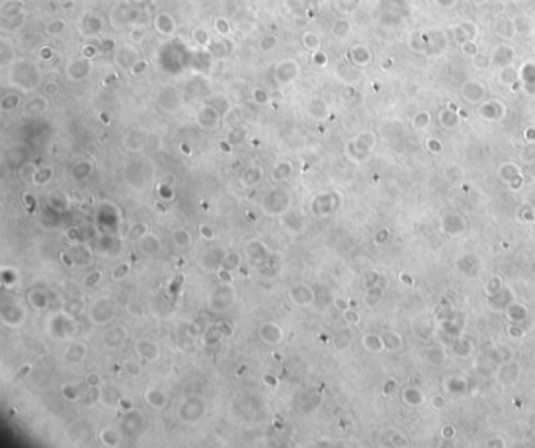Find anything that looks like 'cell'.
Segmentation results:
<instances>
[{
	"label": "cell",
	"mask_w": 535,
	"mask_h": 448,
	"mask_svg": "<svg viewBox=\"0 0 535 448\" xmlns=\"http://www.w3.org/2000/svg\"><path fill=\"white\" fill-rule=\"evenodd\" d=\"M206 414V401L198 395L187 396V398L181 403L177 416L184 421V423H198V421L204 417Z\"/></svg>",
	"instance_id": "obj_1"
},
{
	"label": "cell",
	"mask_w": 535,
	"mask_h": 448,
	"mask_svg": "<svg viewBox=\"0 0 535 448\" xmlns=\"http://www.w3.org/2000/svg\"><path fill=\"white\" fill-rule=\"evenodd\" d=\"M116 306L115 301L110 298H99L93 303L88 309V317L93 324L105 326L115 318Z\"/></svg>",
	"instance_id": "obj_2"
},
{
	"label": "cell",
	"mask_w": 535,
	"mask_h": 448,
	"mask_svg": "<svg viewBox=\"0 0 535 448\" xmlns=\"http://www.w3.org/2000/svg\"><path fill=\"white\" fill-rule=\"evenodd\" d=\"M49 332L54 339H71L75 334V321L66 312L55 314L47 323Z\"/></svg>",
	"instance_id": "obj_3"
},
{
	"label": "cell",
	"mask_w": 535,
	"mask_h": 448,
	"mask_svg": "<svg viewBox=\"0 0 535 448\" xmlns=\"http://www.w3.org/2000/svg\"><path fill=\"white\" fill-rule=\"evenodd\" d=\"M289 205H291V196L284 190H273L266 196L262 202V210L270 217H276V215H283L289 209Z\"/></svg>",
	"instance_id": "obj_4"
},
{
	"label": "cell",
	"mask_w": 535,
	"mask_h": 448,
	"mask_svg": "<svg viewBox=\"0 0 535 448\" xmlns=\"http://www.w3.org/2000/svg\"><path fill=\"white\" fill-rule=\"evenodd\" d=\"M25 309L19 303H3L0 307V320L8 327H19L25 321Z\"/></svg>",
	"instance_id": "obj_5"
},
{
	"label": "cell",
	"mask_w": 535,
	"mask_h": 448,
	"mask_svg": "<svg viewBox=\"0 0 535 448\" xmlns=\"http://www.w3.org/2000/svg\"><path fill=\"white\" fill-rule=\"evenodd\" d=\"M234 290L228 284H222V286L215 287L212 290L210 295V307L217 310V312H223L229 306L234 303Z\"/></svg>",
	"instance_id": "obj_6"
},
{
	"label": "cell",
	"mask_w": 535,
	"mask_h": 448,
	"mask_svg": "<svg viewBox=\"0 0 535 448\" xmlns=\"http://www.w3.org/2000/svg\"><path fill=\"white\" fill-rule=\"evenodd\" d=\"M226 256V249L222 246H212L202 253L200 258V265L204 270H218Z\"/></svg>",
	"instance_id": "obj_7"
},
{
	"label": "cell",
	"mask_w": 535,
	"mask_h": 448,
	"mask_svg": "<svg viewBox=\"0 0 535 448\" xmlns=\"http://www.w3.org/2000/svg\"><path fill=\"white\" fill-rule=\"evenodd\" d=\"M259 337L266 345H278L281 343L284 339V332L281 329V326L273 323V321H267L259 327Z\"/></svg>",
	"instance_id": "obj_8"
},
{
	"label": "cell",
	"mask_w": 535,
	"mask_h": 448,
	"mask_svg": "<svg viewBox=\"0 0 535 448\" xmlns=\"http://www.w3.org/2000/svg\"><path fill=\"white\" fill-rule=\"evenodd\" d=\"M289 299H291L295 306L306 307L312 303L314 293L306 284H295V286H292L291 290H289Z\"/></svg>",
	"instance_id": "obj_9"
},
{
	"label": "cell",
	"mask_w": 535,
	"mask_h": 448,
	"mask_svg": "<svg viewBox=\"0 0 535 448\" xmlns=\"http://www.w3.org/2000/svg\"><path fill=\"white\" fill-rule=\"evenodd\" d=\"M135 352L148 362H156L160 357L159 345L151 339H138L135 342Z\"/></svg>",
	"instance_id": "obj_10"
},
{
	"label": "cell",
	"mask_w": 535,
	"mask_h": 448,
	"mask_svg": "<svg viewBox=\"0 0 535 448\" xmlns=\"http://www.w3.org/2000/svg\"><path fill=\"white\" fill-rule=\"evenodd\" d=\"M127 329L124 326H115L104 334V345L108 350H118L127 342Z\"/></svg>",
	"instance_id": "obj_11"
},
{
	"label": "cell",
	"mask_w": 535,
	"mask_h": 448,
	"mask_svg": "<svg viewBox=\"0 0 535 448\" xmlns=\"http://www.w3.org/2000/svg\"><path fill=\"white\" fill-rule=\"evenodd\" d=\"M247 257L251 265L254 266H261L262 263H266L267 257H268V251L264 243H261L259 240H251L247 245Z\"/></svg>",
	"instance_id": "obj_12"
},
{
	"label": "cell",
	"mask_w": 535,
	"mask_h": 448,
	"mask_svg": "<svg viewBox=\"0 0 535 448\" xmlns=\"http://www.w3.org/2000/svg\"><path fill=\"white\" fill-rule=\"evenodd\" d=\"M88 354V347L83 342H74L65 350V360L67 364H80Z\"/></svg>",
	"instance_id": "obj_13"
},
{
	"label": "cell",
	"mask_w": 535,
	"mask_h": 448,
	"mask_svg": "<svg viewBox=\"0 0 535 448\" xmlns=\"http://www.w3.org/2000/svg\"><path fill=\"white\" fill-rule=\"evenodd\" d=\"M138 246H140V251L146 256H157L160 251H162V241H160V238L157 235L151 234V232H148V234L138 241Z\"/></svg>",
	"instance_id": "obj_14"
},
{
	"label": "cell",
	"mask_w": 535,
	"mask_h": 448,
	"mask_svg": "<svg viewBox=\"0 0 535 448\" xmlns=\"http://www.w3.org/2000/svg\"><path fill=\"white\" fill-rule=\"evenodd\" d=\"M222 339H223V335L218 329V324H212V326L206 327V329L202 331V334H201V343L204 345L206 348L215 347V345L220 343V340H222Z\"/></svg>",
	"instance_id": "obj_15"
},
{
	"label": "cell",
	"mask_w": 535,
	"mask_h": 448,
	"mask_svg": "<svg viewBox=\"0 0 535 448\" xmlns=\"http://www.w3.org/2000/svg\"><path fill=\"white\" fill-rule=\"evenodd\" d=\"M27 301L29 304L35 309V310H44L47 309L49 306V295L44 291V290H32L29 291V296H27Z\"/></svg>",
	"instance_id": "obj_16"
},
{
	"label": "cell",
	"mask_w": 535,
	"mask_h": 448,
	"mask_svg": "<svg viewBox=\"0 0 535 448\" xmlns=\"http://www.w3.org/2000/svg\"><path fill=\"white\" fill-rule=\"evenodd\" d=\"M99 442L104 447L115 448L121 442V434L113 428H102L99 431Z\"/></svg>",
	"instance_id": "obj_17"
},
{
	"label": "cell",
	"mask_w": 535,
	"mask_h": 448,
	"mask_svg": "<svg viewBox=\"0 0 535 448\" xmlns=\"http://www.w3.org/2000/svg\"><path fill=\"white\" fill-rule=\"evenodd\" d=\"M144 400L154 409H162L167 406V396L159 389H148L146 393H144Z\"/></svg>",
	"instance_id": "obj_18"
},
{
	"label": "cell",
	"mask_w": 535,
	"mask_h": 448,
	"mask_svg": "<svg viewBox=\"0 0 535 448\" xmlns=\"http://www.w3.org/2000/svg\"><path fill=\"white\" fill-rule=\"evenodd\" d=\"M171 238H173V243H174L177 248H181V249H187V248H190V246L193 245V237H192V234H190V232L187 230V229H184V227L174 229L173 234H171Z\"/></svg>",
	"instance_id": "obj_19"
},
{
	"label": "cell",
	"mask_w": 535,
	"mask_h": 448,
	"mask_svg": "<svg viewBox=\"0 0 535 448\" xmlns=\"http://www.w3.org/2000/svg\"><path fill=\"white\" fill-rule=\"evenodd\" d=\"M140 421H141L140 414H137L135 411L127 412L124 416V420H123V428L127 431V433H134V431H138L141 428Z\"/></svg>",
	"instance_id": "obj_20"
},
{
	"label": "cell",
	"mask_w": 535,
	"mask_h": 448,
	"mask_svg": "<svg viewBox=\"0 0 535 448\" xmlns=\"http://www.w3.org/2000/svg\"><path fill=\"white\" fill-rule=\"evenodd\" d=\"M240 262H242L240 254H237L235 251H229V253H226V256H225V258H223L222 266H223V268H226V270L234 273L235 270L240 268Z\"/></svg>",
	"instance_id": "obj_21"
},
{
	"label": "cell",
	"mask_w": 535,
	"mask_h": 448,
	"mask_svg": "<svg viewBox=\"0 0 535 448\" xmlns=\"http://www.w3.org/2000/svg\"><path fill=\"white\" fill-rule=\"evenodd\" d=\"M83 309H85L83 299H82V298H77V299L67 301V303L65 304V310H63V312H66L69 317L75 318V317H79V315L83 312Z\"/></svg>",
	"instance_id": "obj_22"
},
{
	"label": "cell",
	"mask_w": 535,
	"mask_h": 448,
	"mask_svg": "<svg viewBox=\"0 0 535 448\" xmlns=\"http://www.w3.org/2000/svg\"><path fill=\"white\" fill-rule=\"evenodd\" d=\"M261 177H262V172L259 168H250L245 171V174L242 176V184H243V187H253L259 182Z\"/></svg>",
	"instance_id": "obj_23"
},
{
	"label": "cell",
	"mask_w": 535,
	"mask_h": 448,
	"mask_svg": "<svg viewBox=\"0 0 535 448\" xmlns=\"http://www.w3.org/2000/svg\"><path fill=\"white\" fill-rule=\"evenodd\" d=\"M148 234V226L144 223H135L134 226L129 229V234H127V237H129L131 241H138Z\"/></svg>",
	"instance_id": "obj_24"
},
{
	"label": "cell",
	"mask_w": 535,
	"mask_h": 448,
	"mask_svg": "<svg viewBox=\"0 0 535 448\" xmlns=\"http://www.w3.org/2000/svg\"><path fill=\"white\" fill-rule=\"evenodd\" d=\"M60 393H62L63 398H65L66 401H69V403H75V401L80 398V393H79L77 387H75L74 384H65V385H62Z\"/></svg>",
	"instance_id": "obj_25"
},
{
	"label": "cell",
	"mask_w": 535,
	"mask_h": 448,
	"mask_svg": "<svg viewBox=\"0 0 535 448\" xmlns=\"http://www.w3.org/2000/svg\"><path fill=\"white\" fill-rule=\"evenodd\" d=\"M129 271H131V265L127 262H121L115 266L112 273H110V278H112V281H123L126 276L129 274Z\"/></svg>",
	"instance_id": "obj_26"
},
{
	"label": "cell",
	"mask_w": 535,
	"mask_h": 448,
	"mask_svg": "<svg viewBox=\"0 0 535 448\" xmlns=\"http://www.w3.org/2000/svg\"><path fill=\"white\" fill-rule=\"evenodd\" d=\"M292 174V165L287 161L279 163V165L273 169V179L275 180H284Z\"/></svg>",
	"instance_id": "obj_27"
},
{
	"label": "cell",
	"mask_w": 535,
	"mask_h": 448,
	"mask_svg": "<svg viewBox=\"0 0 535 448\" xmlns=\"http://www.w3.org/2000/svg\"><path fill=\"white\" fill-rule=\"evenodd\" d=\"M100 281H102V271H99V270H93V271H90L87 276H85V279H83V286H85V287H88V288H93V287L99 286V282H100Z\"/></svg>",
	"instance_id": "obj_28"
},
{
	"label": "cell",
	"mask_w": 535,
	"mask_h": 448,
	"mask_svg": "<svg viewBox=\"0 0 535 448\" xmlns=\"http://www.w3.org/2000/svg\"><path fill=\"white\" fill-rule=\"evenodd\" d=\"M123 370H124V373H126L127 376H131V378H137V376H140V373H141L140 364H138V362L132 360V359L124 360Z\"/></svg>",
	"instance_id": "obj_29"
},
{
	"label": "cell",
	"mask_w": 535,
	"mask_h": 448,
	"mask_svg": "<svg viewBox=\"0 0 535 448\" xmlns=\"http://www.w3.org/2000/svg\"><path fill=\"white\" fill-rule=\"evenodd\" d=\"M85 384L88 385V389H99V387L102 385V378H100L99 373L91 372L85 376Z\"/></svg>",
	"instance_id": "obj_30"
},
{
	"label": "cell",
	"mask_w": 535,
	"mask_h": 448,
	"mask_svg": "<svg viewBox=\"0 0 535 448\" xmlns=\"http://www.w3.org/2000/svg\"><path fill=\"white\" fill-rule=\"evenodd\" d=\"M66 238L71 241V243H80V241L83 240V235H82V229L77 227V226H71L66 229Z\"/></svg>",
	"instance_id": "obj_31"
},
{
	"label": "cell",
	"mask_w": 535,
	"mask_h": 448,
	"mask_svg": "<svg viewBox=\"0 0 535 448\" xmlns=\"http://www.w3.org/2000/svg\"><path fill=\"white\" fill-rule=\"evenodd\" d=\"M217 278L220 279V282H222V284H228V286H231V284L234 282L233 271L223 268V266H220V268L217 270Z\"/></svg>",
	"instance_id": "obj_32"
},
{
	"label": "cell",
	"mask_w": 535,
	"mask_h": 448,
	"mask_svg": "<svg viewBox=\"0 0 535 448\" xmlns=\"http://www.w3.org/2000/svg\"><path fill=\"white\" fill-rule=\"evenodd\" d=\"M50 177H52V169H39V171H36V172H35V174H33V179H35V184H38V185L46 184Z\"/></svg>",
	"instance_id": "obj_33"
},
{
	"label": "cell",
	"mask_w": 535,
	"mask_h": 448,
	"mask_svg": "<svg viewBox=\"0 0 535 448\" xmlns=\"http://www.w3.org/2000/svg\"><path fill=\"white\" fill-rule=\"evenodd\" d=\"M217 324H218L220 332H222V335H223V339H225V337H226V339H233V337H234L235 331H234L233 324L229 323V321H220V323H217Z\"/></svg>",
	"instance_id": "obj_34"
},
{
	"label": "cell",
	"mask_w": 535,
	"mask_h": 448,
	"mask_svg": "<svg viewBox=\"0 0 535 448\" xmlns=\"http://www.w3.org/2000/svg\"><path fill=\"white\" fill-rule=\"evenodd\" d=\"M198 232H200L201 238L206 240V241H210V240L215 238V232L209 226V224H201V226L198 227Z\"/></svg>",
	"instance_id": "obj_35"
},
{
	"label": "cell",
	"mask_w": 535,
	"mask_h": 448,
	"mask_svg": "<svg viewBox=\"0 0 535 448\" xmlns=\"http://www.w3.org/2000/svg\"><path fill=\"white\" fill-rule=\"evenodd\" d=\"M262 383H264L267 387H270V389H276V387L279 385L278 378H276L275 375H271V373H264V375H262Z\"/></svg>",
	"instance_id": "obj_36"
},
{
	"label": "cell",
	"mask_w": 535,
	"mask_h": 448,
	"mask_svg": "<svg viewBox=\"0 0 535 448\" xmlns=\"http://www.w3.org/2000/svg\"><path fill=\"white\" fill-rule=\"evenodd\" d=\"M32 372V365L30 364H24L18 368V372L14 375V381H21V379H25Z\"/></svg>",
	"instance_id": "obj_37"
},
{
	"label": "cell",
	"mask_w": 535,
	"mask_h": 448,
	"mask_svg": "<svg viewBox=\"0 0 535 448\" xmlns=\"http://www.w3.org/2000/svg\"><path fill=\"white\" fill-rule=\"evenodd\" d=\"M2 282L5 284L6 287L13 286V284L16 282V273L13 270H2Z\"/></svg>",
	"instance_id": "obj_38"
},
{
	"label": "cell",
	"mask_w": 535,
	"mask_h": 448,
	"mask_svg": "<svg viewBox=\"0 0 535 448\" xmlns=\"http://www.w3.org/2000/svg\"><path fill=\"white\" fill-rule=\"evenodd\" d=\"M118 406H120V409H121L124 414L135 411L134 403H132V400H129V398H120V401H118Z\"/></svg>",
	"instance_id": "obj_39"
},
{
	"label": "cell",
	"mask_w": 535,
	"mask_h": 448,
	"mask_svg": "<svg viewBox=\"0 0 535 448\" xmlns=\"http://www.w3.org/2000/svg\"><path fill=\"white\" fill-rule=\"evenodd\" d=\"M127 312H129L134 318H138L143 315V307L138 303H129V306H127Z\"/></svg>",
	"instance_id": "obj_40"
},
{
	"label": "cell",
	"mask_w": 535,
	"mask_h": 448,
	"mask_svg": "<svg viewBox=\"0 0 535 448\" xmlns=\"http://www.w3.org/2000/svg\"><path fill=\"white\" fill-rule=\"evenodd\" d=\"M60 260H62V263L65 266H67V268H74V265H75V260H74V257H72L71 253H62L60 254Z\"/></svg>",
	"instance_id": "obj_41"
},
{
	"label": "cell",
	"mask_w": 535,
	"mask_h": 448,
	"mask_svg": "<svg viewBox=\"0 0 535 448\" xmlns=\"http://www.w3.org/2000/svg\"><path fill=\"white\" fill-rule=\"evenodd\" d=\"M202 331H204V329H200V326H198L197 323L189 324V329H187V332H189V334L192 335V337H197V335H201V334H202Z\"/></svg>",
	"instance_id": "obj_42"
}]
</instances>
